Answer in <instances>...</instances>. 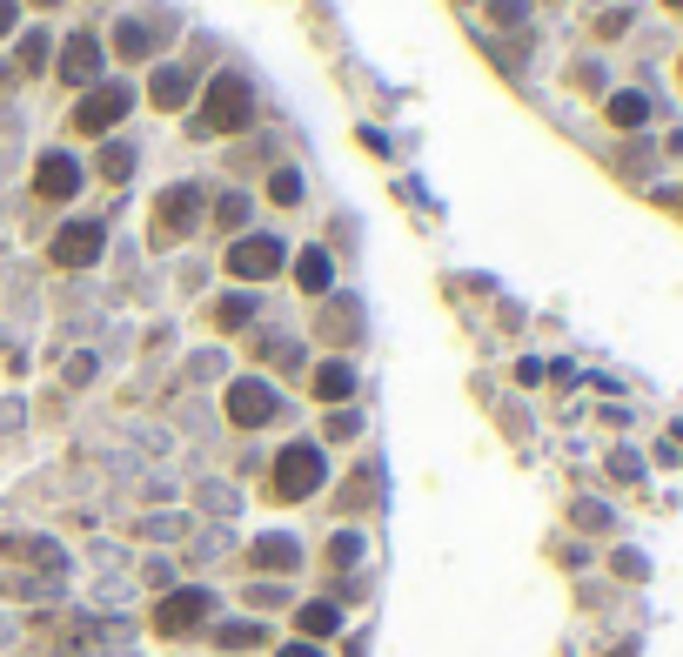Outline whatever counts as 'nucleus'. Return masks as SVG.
Returning a JSON list of instances; mask_svg holds the SVG:
<instances>
[{
    "label": "nucleus",
    "instance_id": "f257e3e1",
    "mask_svg": "<svg viewBox=\"0 0 683 657\" xmlns=\"http://www.w3.org/2000/svg\"><path fill=\"white\" fill-rule=\"evenodd\" d=\"M248 121H255V88H248L242 74H221V81H208L201 114H195V135H242Z\"/></svg>",
    "mask_w": 683,
    "mask_h": 657
},
{
    "label": "nucleus",
    "instance_id": "f03ea898",
    "mask_svg": "<svg viewBox=\"0 0 683 657\" xmlns=\"http://www.w3.org/2000/svg\"><path fill=\"white\" fill-rule=\"evenodd\" d=\"M322 476H329V463H322L315 443H288V450L275 456V497H282V503H302V497L322 490Z\"/></svg>",
    "mask_w": 683,
    "mask_h": 657
},
{
    "label": "nucleus",
    "instance_id": "7ed1b4c3",
    "mask_svg": "<svg viewBox=\"0 0 683 657\" xmlns=\"http://www.w3.org/2000/svg\"><path fill=\"white\" fill-rule=\"evenodd\" d=\"M101 242H108V228L101 222H67L54 242H47V262H61V269H88L101 262Z\"/></svg>",
    "mask_w": 683,
    "mask_h": 657
},
{
    "label": "nucleus",
    "instance_id": "20e7f679",
    "mask_svg": "<svg viewBox=\"0 0 683 657\" xmlns=\"http://www.w3.org/2000/svg\"><path fill=\"white\" fill-rule=\"evenodd\" d=\"M128 108H134V88L108 81V88H94L88 101L74 108V128H81V135H108V128H114V121H121Z\"/></svg>",
    "mask_w": 683,
    "mask_h": 657
},
{
    "label": "nucleus",
    "instance_id": "39448f33",
    "mask_svg": "<svg viewBox=\"0 0 683 657\" xmlns=\"http://www.w3.org/2000/svg\"><path fill=\"white\" fill-rule=\"evenodd\" d=\"M282 262H288V249L275 242V235H242V242L228 249V269L248 275V282H268V275H282Z\"/></svg>",
    "mask_w": 683,
    "mask_h": 657
},
{
    "label": "nucleus",
    "instance_id": "423d86ee",
    "mask_svg": "<svg viewBox=\"0 0 683 657\" xmlns=\"http://www.w3.org/2000/svg\"><path fill=\"white\" fill-rule=\"evenodd\" d=\"M195 222H201V188H195V182L161 188V202H155V235H188Z\"/></svg>",
    "mask_w": 683,
    "mask_h": 657
},
{
    "label": "nucleus",
    "instance_id": "0eeeda50",
    "mask_svg": "<svg viewBox=\"0 0 683 657\" xmlns=\"http://www.w3.org/2000/svg\"><path fill=\"white\" fill-rule=\"evenodd\" d=\"M275 409H282V403H275V389L255 383V376L228 389V423H242V430H262V423H275Z\"/></svg>",
    "mask_w": 683,
    "mask_h": 657
},
{
    "label": "nucleus",
    "instance_id": "6e6552de",
    "mask_svg": "<svg viewBox=\"0 0 683 657\" xmlns=\"http://www.w3.org/2000/svg\"><path fill=\"white\" fill-rule=\"evenodd\" d=\"M201 617H208V590H168V597L155 604V631L181 637V631H195Z\"/></svg>",
    "mask_w": 683,
    "mask_h": 657
},
{
    "label": "nucleus",
    "instance_id": "1a4fd4ad",
    "mask_svg": "<svg viewBox=\"0 0 683 657\" xmlns=\"http://www.w3.org/2000/svg\"><path fill=\"white\" fill-rule=\"evenodd\" d=\"M61 74L74 88H88L94 74H101V41H94V34H74V41L61 47Z\"/></svg>",
    "mask_w": 683,
    "mask_h": 657
},
{
    "label": "nucleus",
    "instance_id": "9d476101",
    "mask_svg": "<svg viewBox=\"0 0 683 657\" xmlns=\"http://www.w3.org/2000/svg\"><path fill=\"white\" fill-rule=\"evenodd\" d=\"M34 188H41L47 202H67L74 188H81V168L67 155H41V168H34Z\"/></svg>",
    "mask_w": 683,
    "mask_h": 657
},
{
    "label": "nucleus",
    "instance_id": "9b49d317",
    "mask_svg": "<svg viewBox=\"0 0 683 657\" xmlns=\"http://www.w3.org/2000/svg\"><path fill=\"white\" fill-rule=\"evenodd\" d=\"M248 557H255V570H295V564H302V550L288 544V537H262Z\"/></svg>",
    "mask_w": 683,
    "mask_h": 657
},
{
    "label": "nucleus",
    "instance_id": "f8f14e48",
    "mask_svg": "<svg viewBox=\"0 0 683 657\" xmlns=\"http://www.w3.org/2000/svg\"><path fill=\"white\" fill-rule=\"evenodd\" d=\"M349 389H355V369L349 363H322V369H315V396H322V403H342Z\"/></svg>",
    "mask_w": 683,
    "mask_h": 657
},
{
    "label": "nucleus",
    "instance_id": "ddd939ff",
    "mask_svg": "<svg viewBox=\"0 0 683 657\" xmlns=\"http://www.w3.org/2000/svg\"><path fill=\"white\" fill-rule=\"evenodd\" d=\"M295 624H302V637H329L335 624H342V611H335V604H302V611H295Z\"/></svg>",
    "mask_w": 683,
    "mask_h": 657
},
{
    "label": "nucleus",
    "instance_id": "4468645a",
    "mask_svg": "<svg viewBox=\"0 0 683 657\" xmlns=\"http://www.w3.org/2000/svg\"><path fill=\"white\" fill-rule=\"evenodd\" d=\"M161 41V27L155 34H148V21H121V34H114V47H121V54H128V61H141V54H148V47Z\"/></svg>",
    "mask_w": 683,
    "mask_h": 657
},
{
    "label": "nucleus",
    "instance_id": "2eb2a0df",
    "mask_svg": "<svg viewBox=\"0 0 683 657\" xmlns=\"http://www.w3.org/2000/svg\"><path fill=\"white\" fill-rule=\"evenodd\" d=\"M295 282H302L309 295H322V289H329V255H322V249H309L302 262H295Z\"/></svg>",
    "mask_w": 683,
    "mask_h": 657
},
{
    "label": "nucleus",
    "instance_id": "dca6fc26",
    "mask_svg": "<svg viewBox=\"0 0 683 657\" xmlns=\"http://www.w3.org/2000/svg\"><path fill=\"white\" fill-rule=\"evenodd\" d=\"M181 101H188V74H181V68H161L155 74V108H181Z\"/></svg>",
    "mask_w": 683,
    "mask_h": 657
},
{
    "label": "nucleus",
    "instance_id": "f3484780",
    "mask_svg": "<svg viewBox=\"0 0 683 657\" xmlns=\"http://www.w3.org/2000/svg\"><path fill=\"white\" fill-rule=\"evenodd\" d=\"M248 316H255V295H228V302H215V329H248Z\"/></svg>",
    "mask_w": 683,
    "mask_h": 657
},
{
    "label": "nucleus",
    "instance_id": "a211bd4d",
    "mask_svg": "<svg viewBox=\"0 0 683 657\" xmlns=\"http://www.w3.org/2000/svg\"><path fill=\"white\" fill-rule=\"evenodd\" d=\"M643 114H650L643 94H610V121H617V128H643Z\"/></svg>",
    "mask_w": 683,
    "mask_h": 657
},
{
    "label": "nucleus",
    "instance_id": "6ab92c4d",
    "mask_svg": "<svg viewBox=\"0 0 683 657\" xmlns=\"http://www.w3.org/2000/svg\"><path fill=\"white\" fill-rule=\"evenodd\" d=\"M101 175H108V182H128V175H134V148H128V141L101 148Z\"/></svg>",
    "mask_w": 683,
    "mask_h": 657
},
{
    "label": "nucleus",
    "instance_id": "aec40b11",
    "mask_svg": "<svg viewBox=\"0 0 683 657\" xmlns=\"http://www.w3.org/2000/svg\"><path fill=\"white\" fill-rule=\"evenodd\" d=\"M215 644L221 651H248V644H262V624H221Z\"/></svg>",
    "mask_w": 683,
    "mask_h": 657
},
{
    "label": "nucleus",
    "instance_id": "412c9836",
    "mask_svg": "<svg viewBox=\"0 0 683 657\" xmlns=\"http://www.w3.org/2000/svg\"><path fill=\"white\" fill-rule=\"evenodd\" d=\"M268 195H275V202H302V175H295V168H275V175H268Z\"/></svg>",
    "mask_w": 683,
    "mask_h": 657
},
{
    "label": "nucleus",
    "instance_id": "4be33fe9",
    "mask_svg": "<svg viewBox=\"0 0 683 657\" xmlns=\"http://www.w3.org/2000/svg\"><path fill=\"white\" fill-rule=\"evenodd\" d=\"M21 68H27V74L47 68V34H27V41H21Z\"/></svg>",
    "mask_w": 683,
    "mask_h": 657
},
{
    "label": "nucleus",
    "instance_id": "5701e85b",
    "mask_svg": "<svg viewBox=\"0 0 683 657\" xmlns=\"http://www.w3.org/2000/svg\"><path fill=\"white\" fill-rule=\"evenodd\" d=\"M523 14H529V0H489V21L496 27H516Z\"/></svg>",
    "mask_w": 683,
    "mask_h": 657
},
{
    "label": "nucleus",
    "instance_id": "b1692460",
    "mask_svg": "<svg viewBox=\"0 0 683 657\" xmlns=\"http://www.w3.org/2000/svg\"><path fill=\"white\" fill-rule=\"evenodd\" d=\"M215 215H221V228H242V222H248V195H221Z\"/></svg>",
    "mask_w": 683,
    "mask_h": 657
},
{
    "label": "nucleus",
    "instance_id": "393cba45",
    "mask_svg": "<svg viewBox=\"0 0 683 657\" xmlns=\"http://www.w3.org/2000/svg\"><path fill=\"white\" fill-rule=\"evenodd\" d=\"M623 27H630V7H610V14H603V21H596V34H603V41H617Z\"/></svg>",
    "mask_w": 683,
    "mask_h": 657
},
{
    "label": "nucleus",
    "instance_id": "a878e982",
    "mask_svg": "<svg viewBox=\"0 0 683 657\" xmlns=\"http://www.w3.org/2000/svg\"><path fill=\"white\" fill-rule=\"evenodd\" d=\"M576 523H590V530H603V523H610V510H603V503H576Z\"/></svg>",
    "mask_w": 683,
    "mask_h": 657
},
{
    "label": "nucleus",
    "instance_id": "bb28decb",
    "mask_svg": "<svg viewBox=\"0 0 683 657\" xmlns=\"http://www.w3.org/2000/svg\"><path fill=\"white\" fill-rule=\"evenodd\" d=\"M329 557H335V564H355V557H362V544H355V537H335Z\"/></svg>",
    "mask_w": 683,
    "mask_h": 657
},
{
    "label": "nucleus",
    "instance_id": "cd10ccee",
    "mask_svg": "<svg viewBox=\"0 0 683 657\" xmlns=\"http://www.w3.org/2000/svg\"><path fill=\"white\" fill-rule=\"evenodd\" d=\"M282 657H322V651H315L309 637H302V644H288V651H282Z\"/></svg>",
    "mask_w": 683,
    "mask_h": 657
},
{
    "label": "nucleus",
    "instance_id": "c85d7f7f",
    "mask_svg": "<svg viewBox=\"0 0 683 657\" xmlns=\"http://www.w3.org/2000/svg\"><path fill=\"white\" fill-rule=\"evenodd\" d=\"M0 34H14V0H0Z\"/></svg>",
    "mask_w": 683,
    "mask_h": 657
},
{
    "label": "nucleus",
    "instance_id": "c756f323",
    "mask_svg": "<svg viewBox=\"0 0 683 657\" xmlns=\"http://www.w3.org/2000/svg\"><path fill=\"white\" fill-rule=\"evenodd\" d=\"M663 7H677V14H683V0H663Z\"/></svg>",
    "mask_w": 683,
    "mask_h": 657
},
{
    "label": "nucleus",
    "instance_id": "7c9ffc66",
    "mask_svg": "<svg viewBox=\"0 0 683 657\" xmlns=\"http://www.w3.org/2000/svg\"><path fill=\"white\" fill-rule=\"evenodd\" d=\"M41 7H54V0H41Z\"/></svg>",
    "mask_w": 683,
    "mask_h": 657
}]
</instances>
